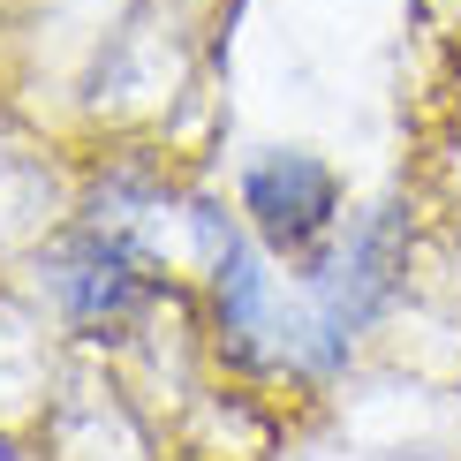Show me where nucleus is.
<instances>
[{"label":"nucleus","instance_id":"1","mask_svg":"<svg viewBox=\"0 0 461 461\" xmlns=\"http://www.w3.org/2000/svg\"><path fill=\"white\" fill-rule=\"evenodd\" d=\"M242 204L258 212V227L273 235L280 249H303V242H318L325 227H333V175H325L318 159H303V151H287V159H265V167H249V182H242Z\"/></svg>","mask_w":461,"mask_h":461},{"label":"nucleus","instance_id":"2","mask_svg":"<svg viewBox=\"0 0 461 461\" xmlns=\"http://www.w3.org/2000/svg\"><path fill=\"white\" fill-rule=\"evenodd\" d=\"M220 318H227V333H258L265 325V273L242 242H227V258H220Z\"/></svg>","mask_w":461,"mask_h":461}]
</instances>
